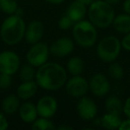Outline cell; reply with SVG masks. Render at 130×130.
I'll use <instances>...</instances> for the list:
<instances>
[{"label": "cell", "instance_id": "obj_1", "mask_svg": "<svg viewBox=\"0 0 130 130\" xmlns=\"http://www.w3.org/2000/svg\"><path fill=\"white\" fill-rule=\"evenodd\" d=\"M38 87L47 91H56L61 88L67 81V72L61 64L45 62L39 66L36 73Z\"/></svg>", "mask_w": 130, "mask_h": 130}, {"label": "cell", "instance_id": "obj_2", "mask_svg": "<svg viewBox=\"0 0 130 130\" xmlns=\"http://www.w3.org/2000/svg\"><path fill=\"white\" fill-rule=\"evenodd\" d=\"M26 25L22 16L11 14L3 22L0 28V36L3 42L8 45H14L20 43L24 38Z\"/></svg>", "mask_w": 130, "mask_h": 130}, {"label": "cell", "instance_id": "obj_3", "mask_svg": "<svg viewBox=\"0 0 130 130\" xmlns=\"http://www.w3.org/2000/svg\"><path fill=\"white\" fill-rule=\"evenodd\" d=\"M89 21L95 27L105 29L110 26L115 18V12L111 5L105 0H94L88 9Z\"/></svg>", "mask_w": 130, "mask_h": 130}, {"label": "cell", "instance_id": "obj_4", "mask_svg": "<svg viewBox=\"0 0 130 130\" xmlns=\"http://www.w3.org/2000/svg\"><path fill=\"white\" fill-rule=\"evenodd\" d=\"M72 36L78 45L85 48L91 47L97 39L95 26L90 21H79L73 25Z\"/></svg>", "mask_w": 130, "mask_h": 130}, {"label": "cell", "instance_id": "obj_5", "mask_svg": "<svg viewBox=\"0 0 130 130\" xmlns=\"http://www.w3.org/2000/svg\"><path fill=\"white\" fill-rule=\"evenodd\" d=\"M121 49V42L114 36L103 38L97 45L96 52L98 57L104 62H113L119 56Z\"/></svg>", "mask_w": 130, "mask_h": 130}, {"label": "cell", "instance_id": "obj_6", "mask_svg": "<svg viewBox=\"0 0 130 130\" xmlns=\"http://www.w3.org/2000/svg\"><path fill=\"white\" fill-rule=\"evenodd\" d=\"M49 54H50V50L48 45L45 43L38 42L29 48L26 57L29 64L38 68L46 62L49 57Z\"/></svg>", "mask_w": 130, "mask_h": 130}, {"label": "cell", "instance_id": "obj_7", "mask_svg": "<svg viewBox=\"0 0 130 130\" xmlns=\"http://www.w3.org/2000/svg\"><path fill=\"white\" fill-rule=\"evenodd\" d=\"M21 64L20 57L13 51H4L0 53V73L13 76L19 70Z\"/></svg>", "mask_w": 130, "mask_h": 130}, {"label": "cell", "instance_id": "obj_8", "mask_svg": "<svg viewBox=\"0 0 130 130\" xmlns=\"http://www.w3.org/2000/svg\"><path fill=\"white\" fill-rule=\"evenodd\" d=\"M65 88L71 96L80 98L87 93L89 89V84L83 77L78 75L73 76L68 81H66Z\"/></svg>", "mask_w": 130, "mask_h": 130}, {"label": "cell", "instance_id": "obj_9", "mask_svg": "<svg viewBox=\"0 0 130 130\" xmlns=\"http://www.w3.org/2000/svg\"><path fill=\"white\" fill-rule=\"evenodd\" d=\"M89 88L96 96H104L110 89V84L105 75L102 73H96L93 75L89 81Z\"/></svg>", "mask_w": 130, "mask_h": 130}, {"label": "cell", "instance_id": "obj_10", "mask_svg": "<svg viewBox=\"0 0 130 130\" xmlns=\"http://www.w3.org/2000/svg\"><path fill=\"white\" fill-rule=\"evenodd\" d=\"M77 111L84 120H92L97 114V106L94 100L87 96H82L77 104Z\"/></svg>", "mask_w": 130, "mask_h": 130}, {"label": "cell", "instance_id": "obj_11", "mask_svg": "<svg viewBox=\"0 0 130 130\" xmlns=\"http://www.w3.org/2000/svg\"><path fill=\"white\" fill-rule=\"evenodd\" d=\"M36 107L39 117L50 119L57 111L58 104L54 97L45 95L38 100Z\"/></svg>", "mask_w": 130, "mask_h": 130}, {"label": "cell", "instance_id": "obj_12", "mask_svg": "<svg viewBox=\"0 0 130 130\" xmlns=\"http://www.w3.org/2000/svg\"><path fill=\"white\" fill-rule=\"evenodd\" d=\"M74 49V43L69 38H61L54 41L49 47L52 55L54 57H65Z\"/></svg>", "mask_w": 130, "mask_h": 130}, {"label": "cell", "instance_id": "obj_13", "mask_svg": "<svg viewBox=\"0 0 130 130\" xmlns=\"http://www.w3.org/2000/svg\"><path fill=\"white\" fill-rule=\"evenodd\" d=\"M44 31H45V27L42 22L34 20L29 22L28 27H26L24 38L27 43L34 45L41 40L44 36Z\"/></svg>", "mask_w": 130, "mask_h": 130}, {"label": "cell", "instance_id": "obj_14", "mask_svg": "<svg viewBox=\"0 0 130 130\" xmlns=\"http://www.w3.org/2000/svg\"><path fill=\"white\" fill-rule=\"evenodd\" d=\"M67 13L70 18L76 23L79 21L83 20L87 13V5L75 0L68 7Z\"/></svg>", "mask_w": 130, "mask_h": 130}, {"label": "cell", "instance_id": "obj_15", "mask_svg": "<svg viewBox=\"0 0 130 130\" xmlns=\"http://www.w3.org/2000/svg\"><path fill=\"white\" fill-rule=\"evenodd\" d=\"M38 85L34 80L30 81H22V83L17 88V96L20 99L28 100L33 97L38 91Z\"/></svg>", "mask_w": 130, "mask_h": 130}, {"label": "cell", "instance_id": "obj_16", "mask_svg": "<svg viewBox=\"0 0 130 130\" xmlns=\"http://www.w3.org/2000/svg\"><path fill=\"white\" fill-rule=\"evenodd\" d=\"M19 115L23 122L32 123L38 119L37 107L31 103H24L19 108Z\"/></svg>", "mask_w": 130, "mask_h": 130}, {"label": "cell", "instance_id": "obj_17", "mask_svg": "<svg viewBox=\"0 0 130 130\" xmlns=\"http://www.w3.org/2000/svg\"><path fill=\"white\" fill-rule=\"evenodd\" d=\"M115 30L122 34H127L130 32V14L122 13L116 16L112 22Z\"/></svg>", "mask_w": 130, "mask_h": 130}, {"label": "cell", "instance_id": "obj_18", "mask_svg": "<svg viewBox=\"0 0 130 130\" xmlns=\"http://www.w3.org/2000/svg\"><path fill=\"white\" fill-rule=\"evenodd\" d=\"M120 115H117V114L113 113H109L107 112L106 114L102 117L101 119V125L103 128L105 129H119V126L121 124V119L119 117Z\"/></svg>", "mask_w": 130, "mask_h": 130}, {"label": "cell", "instance_id": "obj_19", "mask_svg": "<svg viewBox=\"0 0 130 130\" xmlns=\"http://www.w3.org/2000/svg\"><path fill=\"white\" fill-rule=\"evenodd\" d=\"M2 108L5 113L6 114H13L20 108V100L19 97L14 94H9L7 95L2 103Z\"/></svg>", "mask_w": 130, "mask_h": 130}, {"label": "cell", "instance_id": "obj_20", "mask_svg": "<svg viewBox=\"0 0 130 130\" xmlns=\"http://www.w3.org/2000/svg\"><path fill=\"white\" fill-rule=\"evenodd\" d=\"M105 109L109 113L120 115L123 112V103L117 96H110L105 101Z\"/></svg>", "mask_w": 130, "mask_h": 130}, {"label": "cell", "instance_id": "obj_21", "mask_svg": "<svg viewBox=\"0 0 130 130\" xmlns=\"http://www.w3.org/2000/svg\"><path fill=\"white\" fill-rule=\"evenodd\" d=\"M67 69L72 76L81 75L84 71V61L78 56L71 58L67 63Z\"/></svg>", "mask_w": 130, "mask_h": 130}, {"label": "cell", "instance_id": "obj_22", "mask_svg": "<svg viewBox=\"0 0 130 130\" xmlns=\"http://www.w3.org/2000/svg\"><path fill=\"white\" fill-rule=\"evenodd\" d=\"M31 128L33 130H54L55 129V126L54 123L47 118H42L37 119L34 122H32Z\"/></svg>", "mask_w": 130, "mask_h": 130}, {"label": "cell", "instance_id": "obj_23", "mask_svg": "<svg viewBox=\"0 0 130 130\" xmlns=\"http://www.w3.org/2000/svg\"><path fill=\"white\" fill-rule=\"evenodd\" d=\"M35 68L31 64H24L20 70V78L22 81H30L36 78Z\"/></svg>", "mask_w": 130, "mask_h": 130}, {"label": "cell", "instance_id": "obj_24", "mask_svg": "<svg viewBox=\"0 0 130 130\" xmlns=\"http://www.w3.org/2000/svg\"><path fill=\"white\" fill-rule=\"evenodd\" d=\"M18 9L16 0H0V10L6 14H14Z\"/></svg>", "mask_w": 130, "mask_h": 130}, {"label": "cell", "instance_id": "obj_25", "mask_svg": "<svg viewBox=\"0 0 130 130\" xmlns=\"http://www.w3.org/2000/svg\"><path fill=\"white\" fill-rule=\"evenodd\" d=\"M108 73L110 78L116 80H120L124 76V71H123L122 67L117 62L111 63L109 66Z\"/></svg>", "mask_w": 130, "mask_h": 130}, {"label": "cell", "instance_id": "obj_26", "mask_svg": "<svg viewBox=\"0 0 130 130\" xmlns=\"http://www.w3.org/2000/svg\"><path fill=\"white\" fill-rule=\"evenodd\" d=\"M74 24H75V22L70 18V16L67 13L62 15V16L60 18L59 22H58L59 28L61 29H71Z\"/></svg>", "mask_w": 130, "mask_h": 130}, {"label": "cell", "instance_id": "obj_27", "mask_svg": "<svg viewBox=\"0 0 130 130\" xmlns=\"http://www.w3.org/2000/svg\"><path fill=\"white\" fill-rule=\"evenodd\" d=\"M12 75L0 73V89H7L12 85Z\"/></svg>", "mask_w": 130, "mask_h": 130}, {"label": "cell", "instance_id": "obj_28", "mask_svg": "<svg viewBox=\"0 0 130 130\" xmlns=\"http://www.w3.org/2000/svg\"><path fill=\"white\" fill-rule=\"evenodd\" d=\"M121 46L127 51H130V32L126 34L121 41Z\"/></svg>", "mask_w": 130, "mask_h": 130}, {"label": "cell", "instance_id": "obj_29", "mask_svg": "<svg viewBox=\"0 0 130 130\" xmlns=\"http://www.w3.org/2000/svg\"><path fill=\"white\" fill-rule=\"evenodd\" d=\"M8 126H9V124H8L7 119H6L4 114L0 112V130L7 129Z\"/></svg>", "mask_w": 130, "mask_h": 130}, {"label": "cell", "instance_id": "obj_30", "mask_svg": "<svg viewBox=\"0 0 130 130\" xmlns=\"http://www.w3.org/2000/svg\"><path fill=\"white\" fill-rule=\"evenodd\" d=\"M123 113L127 117V119H130V96L123 104Z\"/></svg>", "mask_w": 130, "mask_h": 130}, {"label": "cell", "instance_id": "obj_31", "mask_svg": "<svg viewBox=\"0 0 130 130\" xmlns=\"http://www.w3.org/2000/svg\"><path fill=\"white\" fill-rule=\"evenodd\" d=\"M119 130H130V119L121 121V124L119 127Z\"/></svg>", "mask_w": 130, "mask_h": 130}, {"label": "cell", "instance_id": "obj_32", "mask_svg": "<svg viewBox=\"0 0 130 130\" xmlns=\"http://www.w3.org/2000/svg\"><path fill=\"white\" fill-rule=\"evenodd\" d=\"M123 10L125 13L130 14V0H125L124 4H123Z\"/></svg>", "mask_w": 130, "mask_h": 130}, {"label": "cell", "instance_id": "obj_33", "mask_svg": "<svg viewBox=\"0 0 130 130\" xmlns=\"http://www.w3.org/2000/svg\"><path fill=\"white\" fill-rule=\"evenodd\" d=\"M45 1L52 5H61L64 2L65 0H45Z\"/></svg>", "mask_w": 130, "mask_h": 130}, {"label": "cell", "instance_id": "obj_34", "mask_svg": "<svg viewBox=\"0 0 130 130\" xmlns=\"http://www.w3.org/2000/svg\"><path fill=\"white\" fill-rule=\"evenodd\" d=\"M58 129L59 130H72V126H65V125H62V126H58Z\"/></svg>", "mask_w": 130, "mask_h": 130}, {"label": "cell", "instance_id": "obj_35", "mask_svg": "<svg viewBox=\"0 0 130 130\" xmlns=\"http://www.w3.org/2000/svg\"><path fill=\"white\" fill-rule=\"evenodd\" d=\"M77 1H79V2L83 3V4L87 5V6H88V5H90L91 3L94 2V0H77Z\"/></svg>", "mask_w": 130, "mask_h": 130}, {"label": "cell", "instance_id": "obj_36", "mask_svg": "<svg viewBox=\"0 0 130 130\" xmlns=\"http://www.w3.org/2000/svg\"><path fill=\"white\" fill-rule=\"evenodd\" d=\"M105 1H106L107 3H109L110 5H111V6H113V5L118 4L120 0H105Z\"/></svg>", "mask_w": 130, "mask_h": 130}]
</instances>
